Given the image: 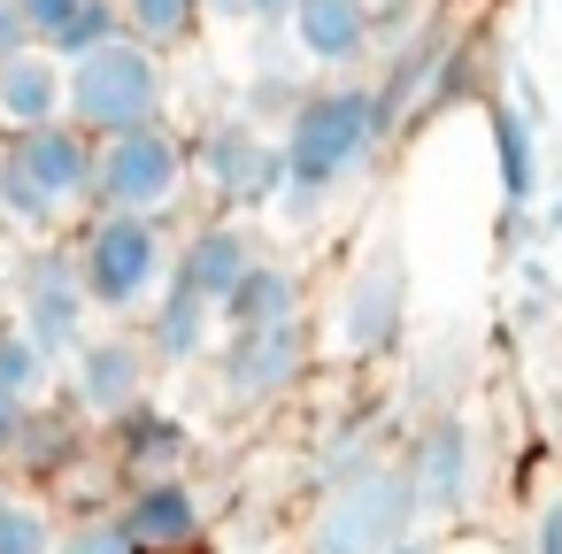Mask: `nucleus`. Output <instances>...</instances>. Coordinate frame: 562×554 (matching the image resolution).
I'll return each mask as SVG.
<instances>
[{
    "instance_id": "f257e3e1",
    "label": "nucleus",
    "mask_w": 562,
    "mask_h": 554,
    "mask_svg": "<svg viewBox=\"0 0 562 554\" xmlns=\"http://www.w3.org/2000/svg\"><path fill=\"white\" fill-rule=\"evenodd\" d=\"M385 132H393V116H385L378 86H355V78L308 86V101L278 124V147H285V193H278V208L308 224V216L378 155Z\"/></svg>"
},
{
    "instance_id": "f03ea898",
    "label": "nucleus",
    "mask_w": 562,
    "mask_h": 554,
    "mask_svg": "<svg viewBox=\"0 0 562 554\" xmlns=\"http://www.w3.org/2000/svg\"><path fill=\"white\" fill-rule=\"evenodd\" d=\"M93 208V139L63 116L40 132H0V224L47 239Z\"/></svg>"
},
{
    "instance_id": "7ed1b4c3",
    "label": "nucleus",
    "mask_w": 562,
    "mask_h": 554,
    "mask_svg": "<svg viewBox=\"0 0 562 554\" xmlns=\"http://www.w3.org/2000/svg\"><path fill=\"white\" fill-rule=\"evenodd\" d=\"M70 63V124L86 139H116V132H139V124H162V55L139 47L132 32H109L93 39L86 55H63Z\"/></svg>"
},
{
    "instance_id": "20e7f679",
    "label": "nucleus",
    "mask_w": 562,
    "mask_h": 554,
    "mask_svg": "<svg viewBox=\"0 0 562 554\" xmlns=\"http://www.w3.org/2000/svg\"><path fill=\"white\" fill-rule=\"evenodd\" d=\"M70 255H78L93 308H109V316H139L170 285V262H178V247L155 216H116V208H86Z\"/></svg>"
},
{
    "instance_id": "39448f33",
    "label": "nucleus",
    "mask_w": 562,
    "mask_h": 554,
    "mask_svg": "<svg viewBox=\"0 0 562 554\" xmlns=\"http://www.w3.org/2000/svg\"><path fill=\"white\" fill-rule=\"evenodd\" d=\"M424 523V500L408 485L401 454H378L370 470L324 485L316 516H308V554H385Z\"/></svg>"
},
{
    "instance_id": "423d86ee",
    "label": "nucleus",
    "mask_w": 562,
    "mask_h": 554,
    "mask_svg": "<svg viewBox=\"0 0 562 554\" xmlns=\"http://www.w3.org/2000/svg\"><path fill=\"white\" fill-rule=\"evenodd\" d=\"M193 193V139H178L170 124H139L116 139H93V208L116 216H178Z\"/></svg>"
},
{
    "instance_id": "0eeeda50",
    "label": "nucleus",
    "mask_w": 562,
    "mask_h": 554,
    "mask_svg": "<svg viewBox=\"0 0 562 554\" xmlns=\"http://www.w3.org/2000/svg\"><path fill=\"white\" fill-rule=\"evenodd\" d=\"M193 185L224 208V216H247L262 201L285 193V147L262 116H216L201 139H193Z\"/></svg>"
},
{
    "instance_id": "6e6552de",
    "label": "nucleus",
    "mask_w": 562,
    "mask_h": 554,
    "mask_svg": "<svg viewBox=\"0 0 562 554\" xmlns=\"http://www.w3.org/2000/svg\"><path fill=\"white\" fill-rule=\"evenodd\" d=\"M301 377H308V316H293V324H255V331H224V347L209 354L216 408H232V416L285 400Z\"/></svg>"
},
{
    "instance_id": "1a4fd4ad",
    "label": "nucleus",
    "mask_w": 562,
    "mask_h": 554,
    "mask_svg": "<svg viewBox=\"0 0 562 554\" xmlns=\"http://www.w3.org/2000/svg\"><path fill=\"white\" fill-rule=\"evenodd\" d=\"M16 324H24L55 362H70V354L93 339V293H86L70 247H32V255H24V270H16Z\"/></svg>"
},
{
    "instance_id": "9d476101",
    "label": "nucleus",
    "mask_w": 562,
    "mask_h": 554,
    "mask_svg": "<svg viewBox=\"0 0 562 554\" xmlns=\"http://www.w3.org/2000/svg\"><path fill=\"white\" fill-rule=\"evenodd\" d=\"M147 377H155V347L139 331H93L70 362H63V393L86 423H116L147 400Z\"/></svg>"
},
{
    "instance_id": "9b49d317",
    "label": "nucleus",
    "mask_w": 562,
    "mask_h": 554,
    "mask_svg": "<svg viewBox=\"0 0 562 554\" xmlns=\"http://www.w3.org/2000/svg\"><path fill=\"white\" fill-rule=\"evenodd\" d=\"M401 324H408V278H401V255L378 247V255H362L355 278L339 285L331 339H339V354L370 362V354H385V347L401 339Z\"/></svg>"
},
{
    "instance_id": "f8f14e48",
    "label": "nucleus",
    "mask_w": 562,
    "mask_h": 554,
    "mask_svg": "<svg viewBox=\"0 0 562 554\" xmlns=\"http://www.w3.org/2000/svg\"><path fill=\"white\" fill-rule=\"evenodd\" d=\"M408 485L424 500V523H462L470 500H477V431L462 416H431L416 439H408Z\"/></svg>"
},
{
    "instance_id": "ddd939ff",
    "label": "nucleus",
    "mask_w": 562,
    "mask_h": 554,
    "mask_svg": "<svg viewBox=\"0 0 562 554\" xmlns=\"http://www.w3.org/2000/svg\"><path fill=\"white\" fill-rule=\"evenodd\" d=\"M116 516H124V531H132L139 554H193L209 539V500H201V485L186 470L178 477H139Z\"/></svg>"
},
{
    "instance_id": "4468645a",
    "label": "nucleus",
    "mask_w": 562,
    "mask_h": 554,
    "mask_svg": "<svg viewBox=\"0 0 562 554\" xmlns=\"http://www.w3.org/2000/svg\"><path fill=\"white\" fill-rule=\"evenodd\" d=\"M378 16H370V0H293L285 9V39H293V55L308 63V70H355V63H370V47H378Z\"/></svg>"
},
{
    "instance_id": "2eb2a0df",
    "label": "nucleus",
    "mask_w": 562,
    "mask_h": 554,
    "mask_svg": "<svg viewBox=\"0 0 562 554\" xmlns=\"http://www.w3.org/2000/svg\"><path fill=\"white\" fill-rule=\"evenodd\" d=\"M139 339L155 347V362H170V370H186V362H209L216 347H224V308L209 301V293H193V285H162L147 308H139Z\"/></svg>"
},
{
    "instance_id": "dca6fc26",
    "label": "nucleus",
    "mask_w": 562,
    "mask_h": 554,
    "mask_svg": "<svg viewBox=\"0 0 562 554\" xmlns=\"http://www.w3.org/2000/svg\"><path fill=\"white\" fill-rule=\"evenodd\" d=\"M255 262H262L255 231H247L239 216H224V208H216L209 224H193V231L178 239V262H170V278H178V285H193V293H209V301L224 308V301H232V285H239Z\"/></svg>"
},
{
    "instance_id": "f3484780",
    "label": "nucleus",
    "mask_w": 562,
    "mask_h": 554,
    "mask_svg": "<svg viewBox=\"0 0 562 554\" xmlns=\"http://www.w3.org/2000/svg\"><path fill=\"white\" fill-rule=\"evenodd\" d=\"M70 116V63L55 47H24L0 63V132H40Z\"/></svg>"
},
{
    "instance_id": "a211bd4d",
    "label": "nucleus",
    "mask_w": 562,
    "mask_h": 554,
    "mask_svg": "<svg viewBox=\"0 0 562 554\" xmlns=\"http://www.w3.org/2000/svg\"><path fill=\"white\" fill-rule=\"evenodd\" d=\"M109 431V462H116V477H178L186 470V454H193V431L178 423V416H162V408H132V416H116V423H101Z\"/></svg>"
},
{
    "instance_id": "6ab92c4d",
    "label": "nucleus",
    "mask_w": 562,
    "mask_h": 554,
    "mask_svg": "<svg viewBox=\"0 0 562 554\" xmlns=\"http://www.w3.org/2000/svg\"><path fill=\"white\" fill-rule=\"evenodd\" d=\"M86 416L78 408H32V423H24V439L9 446V470H24V477H70L78 462H86V431H78Z\"/></svg>"
},
{
    "instance_id": "aec40b11",
    "label": "nucleus",
    "mask_w": 562,
    "mask_h": 554,
    "mask_svg": "<svg viewBox=\"0 0 562 554\" xmlns=\"http://www.w3.org/2000/svg\"><path fill=\"white\" fill-rule=\"evenodd\" d=\"M16 9H24L32 39L55 47V55H86L93 39L124 32V24H116V0H16Z\"/></svg>"
},
{
    "instance_id": "412c9836",
    "label": "nucleus",
    "mask_w": 562,
    "mask_h": 554,
    "mask_svg": "<svg viewBox=\"0 0 562 554\" xmlns=\"http://www.w3.org/2000/svg\"><path fill=\"white\" fill-rule=\"evenodd\" d=\"M301 316V278L285 270V262H255L239 285H232V301H224V331H255V324H293Z\"/></svg>"
},
{
    "instance_id": "4be33fe9",
    "label": "nucleus",
    "mask_w": 562,
    "mask_h": 554,
    "mask_svg": "<svg viewBox=\"0 0 562 554\" xmlns=\"http://www.w3.org/2000/svg\"><path fill=\"white\" fill-rule=\"evenodd\" d=\"M116 24H124L139 47H155V55H178V47L201 39L209 0H116Z\"/></svg>"
},
{
    "instance_id": "5701e85b",
    "label": "nucleus",
    "mask_w": 562,
    "mask_h": 554,
    "mask_svg": "<svg viewBox=\"0 0 562 554\" xmlns=\"http://www.w3.org/2000/svg\"><path fill=\"white\" fill-rule=\"evenodd\" d=\"M55 385H63V362H55L16 316H0V393H16L24 408H40Z\"/></svg>"
},
{
    "instance_id": "b1692460",
    "label": "nucleus",
    "mask_w": 562,
    "mask_h": 554,
    "mask_svg": "<svg viewBox=\"0 0 562 554\" xmlns=\"http://www.w3.org/2000/svg\"><path fill=\"white\" fill-rule=\"evenodd\" d=\"M493 162H501V201L531 208V193H539V147H531V116L524 109L493 116Z\"/></svg>"
},
{
    "instance_id": "393cba45",
    "label": "nucleus",
    "mask_w": 562,
    "mask_h": 554,
    "mask_svg": "<svg viewBox=\"0 0 562 554\" xmlns=\"http://www.w3.org/2000/svg\"><path fill=\"white\" fill-rule=\"evenodd\" d=\"M55 539H63V516L47 500H32V493L0 500V554H55Z\"/></svg>"
},
{
    "instance_id": "a878e982",
    "label": "nucleus",
    "mask_w": 562,
    "mask_h": 554,
    "mask_svg": "<svg viewBox=\"0 0 562 554\" xmlns=\"http://www.w3.org/2000/svg\"><path fill=\"white\" fill-rule=\"evenodd\" d=\"M55 554H139V546H132V531H124L116 508H86V516H63Z\"/></svg>"
},
{
    "instance_id": "bb28decb",
    "label": "nucleus",
    "mask_w": 562,
    "mask_h": 554,
    "mask_svg": "<svg viewBox=\"0 0 562 554\" xmlns=\"http://www.w3.org/2000/svg\"><path fill=\"white\" fill-rule=\"evenodd\" d=\"M524 554H562V493H547L531 508V531H524Z\"/></svg>"
},
{
    "instance_id": "cd10ccee",
    "label": "nucleus",
    "mask_w": 562,
    "mask_h": 554,
    "mask_svg": "<svg viewBox=\"0 0 562 554\" xmlns=\"http://www.w3.org/2000/svg\"><path fill=\"white\" fill-rule=\"evenodd\" d=\"M285 9L293 0H209V16L224 24H285Z\"/></svg>"
},
{
    "instance_id": "c85d7f7f",
    "label": "nucleus",
    "mask_w": 562,
    "mask_h": 554,
    "mask_svg": "<svg viewBox=\"0 0 562 554\" xmlns=\"http://www.w3.org/2000/svg\"><path fill=\"white\" fill-rule=\"evenodd\" d=\"M24 47H40L32 24H24V9H16V0H0V63H16Z\"/></svg>"
},
{
    "instance_id": "c756f323",
    "label": "nucleus",
    "mask_w": 562,
    "mask_h": 554,
    "mask_svg": "<svg viewBox=\"0 0 562 554\" xmlns=\"http://www.w3.org/2000/svg\"><path fill=\"white\" fill-rule=\"evenodd\" d=\"M24 423H32V408H24L16 393H0V462H9V446L24 439Z\"/></svg>"
},
{
    "instance_id": "7c9ffc66",
    "label": "nucleus",
    "mask_w": 562,
    "mask_h": 554,
    "mask_svg": "<svg viewBox=\"0 0 562 554\" xmlns=\"http://www.w3.org/2000/svg\"><path fill=\"white\" fill-rule=\"evenodd\" d=\"M408 9H416V0H370V16H378V24H401Z\"/></svg>"
},
{
    "instance_id": "2f4dec72",
    "label": "nucleus",
    "mask_w": 562,
    "mask_h": 554,
    "mask_svg": "<svg viewBox=\"0 0 562 554\" xmlns=\"http://www.w3.org/2000/svg\"><path fill=\"white\" fill-rule=\"evenodd\" d=\"M385 554H447V546H431L424 531H408V539H401V546H385Z\"/></svg>"
},
{
    "instance_id": "473e14b6",
    "label": "nucleus",
    "mask_w": 562,
    "mask_h": 554,
    "mask_svg": "<svg viewBox=\"0 0 562 554\" xmlns=\"http://www.w3.org/2000/svg\"><path fill=\"white\" fill-rule=\"evenodd\" d=\"M447 554H501V546H485V539H477V546H447Z\"/></svg>"
},
{
    "instance_id": "72a5a7b5",
    "label": "nucleus",
    "mask_w": 562,
    "mask_h": 554,
    "mask_svg": "<svg viewBox=\"0 0 562 554\" xmlns=\"http://www.w3.org/2000/svg\"><path fill=\"white\" fill-rule=\"evenodd\" d=\"M9 493H16V485H9V462H0V500H9Z\"/></svg>"
},
{
    "instance_id": "f704fd0d",
    "label": "nucleus",
    "mask_w": 562,
    "mask_h": 554,
    "mask_svg": "<svg viewBox=\"0 0 562 554\" xmlns=\"http://www.w3.org/2000/svg\"><path fill=\"white\" fill-rule=\"evenodd\" d=\"M554 231H562V201H554Z\"/></svg>"
}]
</instances>
